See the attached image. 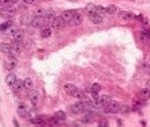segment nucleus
<instances>
[{
	"label": "nucleus",
	"mask_w": 150,
	"mask_h": 127,
	"mask_svg": "<svg viewBox=\"0 0 150 127\" xmlns=\"http://www.w3.org/2000/svg\"><path fill=\"white\" fill-rule=\"evenodd\" d=\"M80 23H81V15H80L79 12H77V14L75 15V18H73V19L69 22V24H71V26H79Z\"/></svg>",
	"instance_id": "nucleus-24"
},
{
	"label": "nucleus",
	"mask_w": 150,
	"mask_h": 127,
	"mask_svg": "<svg viewBox=\"0 0 150 127\" xmlns=\"http://www.w3.org/2000/svg\"><path fill=\"white\" fill-rule=\"evenodd\" d=\"M18 0H3V4H6V6H11V4L16 3Z\"/></svg>",
	"instance_id": "nucleus-34"
},
{
	"label": "nucleus",
	"mask_w": 150,
	"mask_h": 127,
	"mask_svg": "<svg viewBox=\"0 0 150 127\" xmlns=\"http://www.w3.org/2000/svg\"><path fill=\"white\" fill-rule=\"evenodd\" d=\"M31 123H32V124H37L38 127H42L44 124L48 123V120H46L45 115H38V116H35V118H32V119H31Z\"/></svg>",
	"instance_id": "nucleus-12"
},
{
	"label": "nucleus",
	"mask_w": 150,
	"mask_h": 127,
	"mask_svg": "<svg viewBox=\"0 0 150 127\" xmlns=\"http://www.w3.org/2000/svg\"><path fill=\"white\" fill-rule=\"evenodd\" d=\"M64 26H65V22H64V19L59 16V18H54V19L51 20V26H50V27L53 28V30H61Z\"/></svg>",
	"instance_id": "nucleus-9"
},
{
	"label": "nucleus",
	"mask_w": 150,
	"mask_h": 127,
	"mask_svg": "<svg viewBox=\"0 0 150 127\" xmlns=\"http://www.w3.org/2000/svg\"><path fill=\"white\" fill-rule=\"evenodd\" d=\"M11 48L16 54H19V53L22 52V45H20V42H15V41H14V42L11 43Z\"/></svg>",
	"instance_id": "nucleus-27"
},
{
	"label": "nucleus",
	"mask_w": 150,
	"mask_h": 127,
	"mask_svg": "<svg viewBox=\"0 0 150 127\" xmlns=\"http://www.w3.org/2000/svg\"><path fill=\"white\" fill-rule=\"evenodd\" d=\"M139 37H141L142 42H145V43H150V31L147 30V28H143L142 31H141V34H139Z\"/></svg>",
	"instance_id": "nucleus-14"
},
{
	"label": "nucleus",
	"mask_w": 150,
	"mask_h": 127,
	"mask_svg": "<svg viewBox=\"0 0 150 127\" xmlns=\"http://www.w3.org/2000/svg\"><path fill=\"white\" fill-rule=\"evenodd\" d=\"M83 126V122H75L73 123V127H81Z\"/></svg>",
	"instance_id": "nucleus-36"
},
{
	"label": "nucleus",
	"mask_w": 150,
	"mask_h": 127,
	"mask_svg": "<svg viewBox=\"0 0 150 127\" xmlns=\"http://www.w3.org/2000/svg\"><path fill=\"white\" fill-rule=\"evenodd\" d=\"M146 88H147V89H149V91H150V81L146 84Z\"/></svg>",
	"instance_id": "nucleus-39"
},
{
	"label": "nucleus",
	"mask_w": 150,
	"mask_h": 127,
	"mask_svg": "<svg viewBox=\"0 0 150 127\" xmlns=\"http://www.w3.org/2000/svg\"><path fill=\"white\" fill-rule=\"evenodd\" d=\"M16 112H18V115L22 116V118H27L28 115H30V112H31V110H30V107L28 106H26V104H20V106H18V110H16Z\"/></svg>",
	"instance_id": "nucleus-6"
},
{
	"label": "nucleus",
	"mask_w": 150,
	"mask_h": 127,
	"mask_svg": "<svg viewBox=\"0 0 150 127\" xmlns=\"http://www.w3.org/2000/svg\"><path fill=\"white\" fill-rule=\"evenodd\" d=\"M120 112H130V107H127V106H122Z\"/></svg>",
	"instance_id": "nucleus-35"
},
{
	"label": "nucleus",
	"mask_w": 150,
	"mask_h": 127,
	"mask_svg": "<svg viewBox=\"0 0 150 127\" xmlns=\"http://www.w3.org/2000/svg\"><path fill=\"white\" fill-rule=\"evenodd\" d=\"M34 1H35V0H23V3H24V4H32Z\"/></svg>",
	"instance_id": "nucleus-37"
},
{
	"label": "nucleus",
	"mask_w": 150,
	"mask_h": 127,
	"mask_svg": "<svg viewBox=\"0 0 150 127\" xmlns=\"http://www.w3.org/2000/svg\"><path fill=\"white\" fill-rule=\"evenodd\" d=\"M15 66H16V62H15L14 58H10V60H7L6 62H4V68H6L7 70H12Z\"/></svg>",
	"instance_id": "nucleus-22"
},
{
	"label": "nucleus",
	"mask_w": 150,
	"mask_h": 127,
	"mask_svg": "<svg viewBox=\"0 0 150 127\" xmlns=\"http://www.w3.org/2000/svg\"><path fill=\"white\" fill-rule=\"evenodd\" d=\"M16 14V8L12 7H6V8H0V15L4 18H11Z\"/></svg>",
	"instance_id": "nucleus-8"
},
{
	"label": "nucleus",
	"mask_w": 150,
	"mask_h": 127,
	"mask_svg": "<svg viewBox=\"0 0 150 127\" xmlns=\"http://www.w3.org/2000/svg\"><path fill=\"white\" fill-rule=\"evenodd\" d=\"M93 12H96V6L95 4H92V3L87 4V7H85V14L89 16V15H92Z\"/></svg>",
	"instance_id": "nucleus-25"
},
{
	"label": "nucleus",
	"mask_w": 150,
	"mask_h": 127,
	"mask_svg": "<svg viewBox=\"0 0 150 127\" xmlns=\"http://www.w3.org/2000/svg\"><path fill=\"white\" fill-rule=\"evenodd\" d=\"M32 14H34V16H44V18H45V15H46V11H45L44 8H35Z\"/></svg>",
	"instance_id": "nucleus-29"
},
{
	"label": "nucleus",
	"mask_w": 150,
	"mask_h": 127,
	"mask_svg": "<svg viewBox=\"0 0 150 127\" xmlns=\"http://www.w3.org/2000/svg\"><path fill=\"white\" fill-rule=\"evenodd\" d=\"M11 24H12L11 20H7V22H4V23H1V24H0V31H4V30H7V28H10V27H11Z\"/></svg>",
	"instance_id": "nucleus-30"
},
{
	"label": "nucleus",
	"mask_w": 150,
	"mask_h": 127,
	"mask_svg": "<svg viewBox=\"0 0 150 127\" xmlns=\"http://www.w3.org/2000/svg\"><path fill=\"white\" fill-rule=\"evenodd\" d=\"M97 127H108V122H107L106 119H100Z\"/></svg>",
	"instance_id": "nucleus-33"
},
{
	"label": "nucleus",
	"mask_w": 150,
	"mask_h": 127,
	"mask_svg": "<svg viewBox=\"0 0 150 127\" xmlns=\"http://www.w3.org/2000/svg\"><path fill=\"white\" fill-rule=\"evenodd\" d=\"M110 101H111V100H110V97H108L107 95H102V96L99 95V97H97V99L93 100V107L103 108L107 103H110Z\"/></svg>",
	"instance_id": "nucleus-4"
},
{
	"label": "nucleus",
	"mask_w": 150,
	"mask_h": 127,
	"mask_svg": "<svg viewBox=\"0 0 150 127\" xmlns=\"http://www.w3.org/2000/svg\"><path fill=\"white\" fill-rule=\"evenodd\" d=\"M15 83H16L15 75H14V73H10V75L6 77V84H7L8 87H14V85H15Z\"/></svg>",
	"instance_id": "nucleus-19"
},
{
	"label": "nucleus",
	"mask_w": 150,
	"mask_h": 127,
	"mask_svg": "<svg viewBox=\"0 0 150 127\" xmlns=\"http://www.w3.org/2000/svg\"><path fill=\"white\" fill-rule=\"evenodd\" d=\"M58 123H59V122L57 119H54V118H51V119L48 120V124L50 127H57V126H58Z\"/></svg>",
	"instance_id": "nucleus-31"
},
{
	"label": "nucleus",
	"mask_w": 150,
	"mask_h": 127,
	"mask_svg": "<svg viewBox=\"0 0 150 127\" xmlns=\"http://www.w3.org/2000/svg\"><path fill=\"white\" fill-rule=\"evenodd\" d=\"M12 89H14V92H15V93H20V92L24 89L23 81H20V80H16V83H15V85L12 87Z\"/></svg>",
	"instance_id": "nucleus-17"
},
{
	"label": "nucleus",
	"mask_w": 150,
	"mask_h": 127,
	"mask_svg": "<svg viewBox=\"0 0 150 127\" xmlns=\"http://www.w3.org/2000/svg\"><path fill=\"white\" fill-rule=\"evenodd\" d=\"M100 89H102L100 84H92V87H91V93H92V95H99Z\"/></svg>",
	"instance_id": "nucleus-28"
},
{
	"label": "nucleus",
	"mask_w": 150,
	"mask_h": 127,
	"mask_svg": "<svg viewBox=\"0 0 150 127\" xmlns=\"http://www.w3.org/2000/svg\"><path fill=\"white\" fill-rule=\"evenodd\" d=\"M71 111L73 112V114H81V112L87 111V108H85V104H84L83 101H77V103L71 106Z\"/></svg>",
	"instance_id": "nucleus-5"
},
{
	"label": "nucleus",
	"mask_w": 150,
	"mask_h": 127,
	"mask_svg": "<svg viewBox=\"0 0 150 127\" xmlns=\"http://www.w3.org/2000/svg\"><path fill=\"white\" fill-rule=\"evenodd\" d=\"M51 31H53V28H51L50 26H45V27H42V30H41V37H42V38H49V37L51 35Z\"/></svg>",
	"instance_id": "nucleus-18"
},
{
	"label": "nucleus",
	"mask_w": 150,
	"mask_h": 127,
	"mask_svg": "<svg viewBox=\"0 0 150 127\" xmlns=\"http://www.w3.org/2000/svg\"><path fill=\"white\" fill-rule=\"evenodd\" d=\"M120 108H122V106L119 103H116V101H110V103H107L106 106L103 107V110H104L106 114H116V112H120Z\"/></svg>",
	"instance_id": "nucleus-2"
},
{
	"label": "nucleus",
	"mask_w": 150,
	"mask_h": 127,
	"mask_svg": "<svg viewBox=\"0 0 150 127\" xmlns=\"http://www.w3.org/2000/svg\"><path fill=\"white\" fill-rule=\"evenodd\" d=\"M149 46H150V43H149Z\"/></svg>",
	"instance_id": "nucleus-41"
},
{
	"label": "nucleus",
	"mask_w": 150,
	"mask_h": 127,
	"mask_svg": "<svg viewBox=\"0 0 150 127\" xmlns=\"http://www.w3.org/2000/svg\"><path fill=\"white\" fill-rule=\"evenodd\" d=\"M1 4H3V0H0V7H1Z\"/></svg>",
	"instance_id": "nucleus-40"
},
{
	"label": "nucleus",
	"mask_w": 150,
	"mask_h": 127,
	"mask_svg": "<svg viewBox=\"0 0 150 127\" xmlns=\"http://www.w3.org/2000/svg\"><path fill=\"white\" fill-rule=\"evenodd\" d=\"M76 14H77V11H75V10H66V11H64L62 14H61V18L64 19L65 23H69V22L75 18Z\"/></svg>",
	"instance_id": "nucleus-7"
},
{
	"label": "nucleus",
	"mask_w": 150,
	"mask_h": 127,
	"mask_svg": "<svg viewBox=\"0 0 150 127\" xmlns=\"http://www.w3.org/2000/svg\"><path fill=\"white\" fill-rule=\"evenodd\" d=\"M138 97L141 100H143V101H146V100L150 97V91L147 89V88H143V89H141V91H139V93H138Z\"/></svg>",
	"instance_id": "nucleus-16"
},
{
	"label": "nucleus",
	"mask_w": 150,
	"mask_h": 127,
	"mask_svg": "<svg viewBox=\"0 0 150 127\" xmlns=\"http://www.w3.org/2000/svg\"><path fill=\"white\" fill-rule=\"evenodd\" d=\"M28 99H30V101H31L32 107H37V104L39 103V100H41L39 91H31V93H30V96H28Z\"/></svg>",
	"instance_id": "nucleus-10"
},
{
	"label": "nucleus",
	"mask_w": 150,
	"mask_h": 127,
	"mask_svg": "<svg viewBox=\"0 0 150 127\" xmlns=\"http://www.w3.org/2000/svg\"><path fill=\"white\" fill-rule=\"evenodd\" d=\"M12 38H14V41H15V42H20V41L23 39V31H22V30H18V28H16V30H12Z\"/></svg>",
	"instance_id": "nucleus-15"
},
{
	"label": "nucleus",
	"mask_w": 150,
	"mask_h": 127,
	"mask_svg": "<svg viewBox=\"0 0 150 127\" xmlns=\"http://www.w3.org/2000/svg\"><path fill=\"white\" fill-rule=\"evenodd\" d=\"M30 24L32 27H37V28H42L46 26V19L44 16H34L31 20H30Z\"/></svg>",
	"instance_id": "nucleus-3"
},
{
	"label": "nucleus",
	"mask_w": 150,
	"mask_h": 127,
	"mask_svg": "<svg viewBox=\"0 0 150 127\" xmlns=\"http://www.w3.org/2000/svg\"><path fill=\"white\" fill-rule=\"evenodd\" d=\"M0 49H1V52L4 53V54H8V56H12L14 58H15L18 54H16L14 50H12V48H11V45L10 43H3L1 46H0Z\"/></svg>",
	"instance_id": "nucleus-11"
},
{
	"label": "nucleus",
	"mask_w": 150,
	"mask_h": 127,
	"mask_svg": "<svg viewBox=\"0 0 150 127\" xmlns=\"http://www.w3.org/2000/svg\"><path fill=\"white\" fill-rule=\"evenodd\" d=\"M53 118L57 119L59 123H61V122H65V119H66V114H65L64 111H57L54 115H53Z\"/></svg>",
	"instance_id": "nucleus-21"
},
{
	"label": "nucleus",
	"mask_w": 150,
	"mask_h": 127,
	"mask_svg": "<svg viewBox=\"0 0 150 127\" xmlns=\"http://www.w3.org/2000/svg\"><path fill=\"white\" fill-rule=\"evenodd\" d=\"M119 18L123 19V20H131V19H134V15H133L131 12L120 11V12H119Z\"/></svg>",
	"instance_id": "nucleus-20"
},
{
	"label": "nucleus",
	"mask_w": 150,
	"mask_h": 127,
	"mask_svg": "<svg viewBox=\"0 0 150 127\" xmlns=\"http://www.w3.org/2000/svg\"><path fill=\"white\" fill-rule=\"evenodd\" d=\"M12 122H14V126H15V127H19V123H18V120H16V119H14Z\"/></svg>",
	"instance_id": "nucleus-38"
},
{
	"label": "nucleus",
	"mask_w": 150,
	"mask_h": 127,
	"mask_svg": "<svg viewBox=\"0 0 150 127\" xmlns=\"http://www.w3.org/2000/svg\"><path fill=\"white\" fill-rule=\"evenodd\" d=\"M89 18H91V20L93 22V23H96V24L103 23V15H102V14H99L97 11L93 12L92 15H89Z\"/></svg>",
	"instance_id": "nucleus-13"
},
{
	"label": "nucleus",
	"mask_w": 150,
	"mask_h": 127,
	"mask_svg": "<svg viewBox=\"0 0 150 127\" xmlns=\"http://www.w3.org/2000/svg\"><path fill=\"white\" fill-rule=\"evenodd\" d=\"M23 84H24V88H26V89H30V91H31L32 88H34V81H32L30 77L24 79L23 80Z\"/></svg>",
	"instance_id": "nucleus-26"
},
{
	"label": "nucleus",
	"mask_w": 150,
	"mask_h": 127,
	"mask_svg": "<svg viewBox=\"0 0 150 127\" xmlns=\"http://www.w3.org/2000/svg\"><path fill=\"white\" fill-rule=\"evenodd\" d=\"M104 8H106V14H108V15H115L118 12V7L114 6V4H110V6H107Z\"/></svg>",
	"instance_id": "nucleus-23"
},
{
	"label": "nucleus",
	"mask_w": 150,
	"mask_h": 127,
	"mask_svg": "<svg viewBox=\"0 0 150 127\" xmlns=\"http://www.w3.org/2000/svg\"><path fill=\"white\" fill-rule=\"evenodd\" d=\"M65 92H66L68 95L73 96V97H77V99H80L81 97V95H83V91H80L79 88L76 87L75 84H65Z\"/></svg>",
	"instance_id": "nucleus-1"
},
{
	"label": "nucleus",
	"mask_w": 150,
	"mask_h": 127,
	"mask_svg": "<svg viewBox=\"0 0 150 127\" xmlns=\"http://www.w3.org/2000/svg\"><path fill=\"white\" fill-rule=\"evenodd\" d=\"M137 19H138L142 24H145V26H147V24H149V20H147L145 16H142V15H138V16H137Z\"/></svg>",
	"instance_id": "nucleus-32"
}]
</instances>
